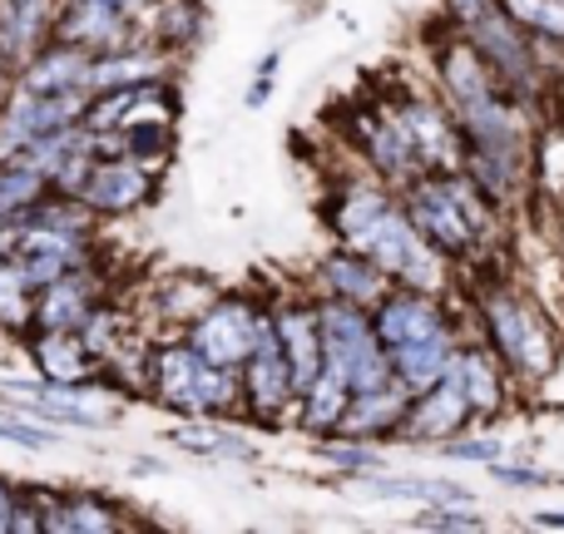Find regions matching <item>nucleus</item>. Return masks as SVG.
<instances>
[{
    "instance_id": "obj_1",
    "label": "nucleus",
    "mask_w": 564,
    "mask_h": 534,
    "mask_svg": "<svg viewBox=\"0 0 564 534\" xmlns=\"http://www.w3.org/2000/svg\"><path fill=\"white\" fill-rule=\"evenodd\" d=\"M466 317H470V337H480L496 351L516 386L535 391V386L555 381L560 357H564L555 322H550L545 307H540L530 292H520L506 272L466 287Z\"/></svg>"
},
{
    "instance_id": "obj_2",
    "label": "nucleus",
    "mask_w": 564,
    "mask_h": 534,
    "mask_svg": "<svg viewBox=\"0 0 564 534\" xmlns=\"http://www.w3.org/2000/svg\"><path fill=\"white\" fill-rule=\"evenodd\" d=\"M144 401L178 421H238L243 426V386L238 371L214 367L188 347L184 331H149L144 347Z\"/></svg>"
},
{
    "instance_id": "obj_3",
    "label": "nucleus",
    "mask_w": 564,
    "mask_h": 534,
    "mask_svg": "<svg viewBox=\"0 0 564 534\" xmlns=\"http://www.w3.org/2000/svg\"><path fill=\"white\" fill-rule=\"evenodd\" d=\"M184 337L204 361L238 371L248 357H253L258 341H273V312H268V297H258V292L224 287L194 322H188Z\"/></svg>"
},
{
    "instance_id": "obj_4",
    "label": "nucleus",
    "mask_w": 564,
    "mask_h": 534,
    "mask_svg": "<svg viewBox=\"0 0 564 534\" xmlns=\"http://www.w3.org/2000/svg\"><path fill=\"white\" fill-rule=\"evenodd\" d=\"M317 312H322V367L341 371V381H347L351 391L387 386L391 351L381 347L377 327H371V307L317 297Z\"/></svg>"
},
{
    "instance_id": "obj_5",
    "label": "nucleus",
    "mask_w": 564,
    "mask_h": 534,
    "mask_svg": "<svg viewBox=\"0 0 564 534\" xmlns=\"http://www.w3.org/2000/svg\"><path fill=\"white\" fill-rule=\"evenodd\" d=\"M397 198H401V208H406V218L416 224V233L426 238V243L436 248L451 268H456V277H460V272H470L480 258H486L476 228L466 224L456 194H451V178L446 174H431V168H426V174L411 178Z\"/></svg>"
},
{
    "instance_id": "obj_6",
    "label": "nucleus",
    "mask_w": 564,
    "mask_h": 534,
    "mask_svg": "<svg viewBox=\"0 0 564 534\" xmlns=\"http://www.w3.org/2000/svg\"><path fill=\"white\" fill-rule=\"evenodd\" d=\"M347 119H351V129H357V134H351L357 164L367 168L371 178H381L391 194H401V188H406L416 174H426V168H421L416 144H411L406 119H401V109H397V99H381V105L351 109Z\"/></svg>"
},
{
    "instance_id": "obj_7",
    "label": "nucleus",
    "mask_w": 564,
    "mask_h": 534,
    "mask_svg": "<svg viewBox=\"0 0 564 534\" xmlns=\"http://www.w3.org/2000/svg\"><path fill=\"white\" fill-rule=\"evenodd\" d=\"M159 188L164 174L129 154H95V164L85 168V184L75 188V198L89 214L105 224V218H134L149 204H159Z\"/></svg>"
},
{
    "instance_id": "obj_8",
    "label": "nucleus",
    "mask_w": 564,
    "mask_h": 534,
    "mask_svg": "<svg viewBox=\"0 0 564 534\" xmlns=\"http://www.w3.org/2000/svg\"><path fill=\"white\" fill-rule=\"evenodd\" d=\"M238 386H243V426L282 431L297 421V381H292L288 357L273 341H258L253 357L238 367Z\"/></svg>"
},
{
    "instance_id": "obj_9",
    "label": "nucleus",
    "mask_w": 564,
    "mask_h": 534,
    "mask_svg": "<svg viewBox=\"0 0 564 534\" xmlns=\"http://www.w3.org/2000/svg\"><path fill=\"white\" fill-rule=\"evenodd\" d=\"M10 258H15L20 272H25V277L35 282V292H40L45 282L65 277V272L99 263V258H105V248H99V228L25 224L15 233V248H10Z\"/></svg>"
},
{
    "instance_id": "obj_10",
    "label": "nucleus",
    "mask_w": 564,
    "mask_h": 534,
    "mask_svg": "<svg viewBox=\"0 0 564 534\" xmlns=\"http://www.w3.org/2000/svg\"><path fill=\"white\" fill-rule=\"evenodd\" d=\"M397 109L411 129V144L421 154V168L431 174H451L460 168V154H466V139H460V124L451 115V105L436 95V85H401L397 95Z\"/></svg>"
},
{
    "instance_id": "obj_11",
    "label": "nucleus",
    "mask_w": 564,
    "mask_h": 534,
    "mask_svg": "<svg viewBox=\"0 0 564 534\" xmlns=\"http://www.w3.org/2000/svg\"><path fill=\"white\" fill-rule=\"evenodd\" d=\"M184 115V95H178V79H149V85H124V89H99L89 95L85 109V129L95 139L119 134L124 124H139V119H178Z\"/></svg>"
},
{
    "instance_id": "obj_12",
    "label": "nucleus",
    "mask_w": 564,
    "mask_h": 534,
    "mask_svg": "<svg viewBox=\"0 0 564 534\" xmlns=\"http://www.w3.org/2000/svg\"><path fill=\"white\" fill-rule=\"evenodd\" d=\"M470 426H476V416H470V401L460 391L456 367H451L441 381L411 391L406 416H401V446H441V440L460 436Z\"/></svg>"
},
{
    "instance_id": "obj_13",
    "label": "nucleus",
    "mask_w": 564,
    "mask_h": 534,
    "mask_svg": "<svg viewBox=\"0 0 564 534\" xmlns=\"http://www.w3.org/2000/svg\"><path fill=\"white\" fill-rule=\"evenodd\" d=\"M268 312H273V337L278 351L288 357L297 391L322 371V312L307 287L297 292H268Z\"/></svg>"
},
{
    "instance_id": "obj_14",
    "label": "nucleus",
    "mask_w": 564,
    "mask_h": 534,
    "mask_svg": "<svg viewBox=\"0 0 564 534\" xmlns=\"http://www.w3.org/2000/svg\"><path fill=\"white\" fill-rule=\"evenodd\" d=\"M302 287H307L312 297H327V302L377 307L381 292L391 287V277L371 263L367 253H357V248H347V243H332V253L317 258V268L307 272V282H302Z\"/></svg>"
},
{
    "instance_id": "obj_15",
    "label": "nucleus",
    "mask_w": 564,
    "mask_h": 534,
    "mask_svg": "<svg viewBox=\"0 0 564 534\" xmlns=\"http://www.w3.org/2000/svg\"><path fill=\"white\" fill-rule=\"evenodd\" d=\"M109 277H105V258L89 268H75L65 272V277L45 282V287L35 292V317H30V327H50V331H79L85 327V317L95 312L99 297H109Z\"/></svg>"
},
{
    "instance_id": "obj_16",
    "label": "nucleus",
    "mask_w": 564,
    "mask_h": 534,
    "mask_svg": "<svg viewBox=\"0 0 564 534\" xmlns=\"http://www.w3.org/2000/svg\"><path fill=\"white\" fill-rule=\"evenodd\" d=\"M89 75H95V55L59 35H50L15 65V85L30 95H95Z\"/></svg>"
},
{
    "instance_id": "obj_17",
    "label": "nucleus",
    "mask_w": 564,
    "mask_h": 534,
    "mask_svg": "<svg viewBox=\"0 0 564 534\" xmlns=\"http://www.w3.org/2000/svg\"><path fill=\"white\" fill-rule=\"evenodd\" d=\"M456 377H460V391H466V401H470L476 426H496V421L516 406V381H510V371L500 367V357L480 337L460 341Z\"/></svg>"
},
{
    "instance_id": "obj_18",
    "label": "nucleus",
    "mask_w": 564,
    "mask_h": 534,
    "mask_svg": "<svg viewBox=\"0 0 564 534\" xmlns=\"http://www.w3.org/2000/svg\"><path fill=\"white\" fill-rule=\"evenodd\" d=\"M20 347H25L30 371H35L40 381H50V386H85V381H95L99 371H105V361L85 347L79 331L30 327L25 337H20Z\"/></svg>"
},
{
    "instance_id": "obj_19",
    "label": "nucleus",
    "mask_w": 564,
    "mask_h": 534,
    "mask_svg": "<svg viewBox=\"0 0 564 534\" xmlns=\"http://www.w3.org/2000/svg\"><path fill=\"white\" fill-rule=\"evenodd\" d=\"M208 25H214V15H208L204 0H149V10L139 15V35L154 50H164L174 65H184L204 45Z\"/></svg>"
},
{
    "instance_id": "obj_20",
    "label": "nucleus",
    "mask_w": 564,
    "mask_h": 534,
    "mask_svg": "<svg viewBox=\"0 0 564 534\" xmlns=\"http://www.w3.org/2000/svg\"><path fill=\"white\" fill-rule=\"evenodd\" d=\"M50 35L69 40V45L89 50V55H105V50H119L139 35V25L119 10L99 6V0H59L55 6V30Z\"/></svg>"
},
{
    "instance_id": "obj_21",
    "label": "nucleus",
    "mask_w": 564,
    "mask_h": 534,
    "mask_svg": "<svg viewBox=\"0 0 564 534\" xmlns=\"http://www.w3.org/2000/svg\"><path fill=\"white\" fill-rule=\"evenodd\" d=\"M129 530V510L95 486H59L45 515V534H119Z\"/></svg>"
},
{
    "instance_id": "obj_22",
    "label": "nucleus",
    "mask_w": 564,
    "mask_h": 534,
    "mask_svg": "<svg viewBox=\"0 0 564 534\" xmlns=\"http://www.w3.org/2000/svg\"><path fill=\"white\" fill-rule=\"evenodd\" d=\"M406 401L411 391L401 386L397 377L387 386H371V391H351L347 401V416H341V436H357L371 440V446H401V416H406Z\"/></svg>"
},
{
    "instance_id": "obj_23",
    "label": "nucleus",
    "mask_w": 564,
    "mask_h": 534,
    "mask_svg": "<svg viewBox=\"0 0 564 534\" xmlns=\"http://www.w3.org/2000/svg\"><path fill=\"white\" fill-rule=\"evenodd\" d=\"M218 292H224V282H218L214 272L174 268L154 282V292H149V317H154L164 331H184L188 322L218 297Z\"/></svg>"
},
{
    "instance_id": "obj_24",
    "label": "nucleus",
    "mask_w": 564,
    "mask_h": 534,
    "mask_svg": "<svg viewBox=\"0 0 564 534\" xmlns=\"http://www.w3.org/2000/svg\"><path fill=\"white\" fill-rule=\"evenodd\" d=\"M174 59L164 55V50H154L144 35H134L129 45L119 50H105V55H95V75H89V89H124V85H149V79H164L174 75Z\"/></svg>"
},
{
    "instance_id": "obj_25",
    "label": "nucleus",
    "mask_w": 564,
    "mask_h": 534,
    "mask_svg": "<svg viewBox=\"0 0 564 534\" xmlns=\"http://www.w3.org/2000/svg\"><path fill=\"white\" fill-rule=\"evenodd\" d=\"M460 341H466V331H441V337L406 341V347L391 351V377H397L406 391L431 386V381H441L451 367H456Z\"/></svg>"
},
{
    "instance_id": "obj_26",
    "label": "nucleus",
    "mask_w": 564,
    "mask_h": 534,
    "mask_svg": "<svg viewBox=\"0 0 564 534\" xmlns=\"http://www.w3.org/2000/svg\"><path fill=\"white\" fill-rule=\"evenodd\" d=\"M347 401H351V386L341 381V371L322 367L317 377L297 391V421H292V431H302L307 440L332 436V431L341 426V416H347Z\"/></svg>"
},
{
    "instance_id": "obj_27",
    "label": "nucleus",
    "mask_w": 564,
    "mask_h": 534,
    "mask_svg": "<svg viewBox=\"0 0 564 534\" xmlns=\"http://www.w3.org/2000/svg\"><path fill=\"white\" fill-rule=\"evenodd\" d=\"M95 149L99 154H129L164 174L178 154V119H139V124H124L119 134L95 139Z\"/></svg>"
},
{
    "instance_id": "obj_28",
    "label": "nucleus",
    "mask_w": 564,
    "mask_h": 534,
    "mask_svg": "<svg viewBox=\"0 0 564 534\" xmlns=\"http://www.w3.org/2000/svg\"><path fill=\"white\" fill-rule=\"evenodd\" d=\"M55 6L59 0H0V55L10 65L30 55L35 45H45L55 30Z\"/></svg>"
},
{
    "instance_id": "obj_29",
    "label": "nucleus",
    "mask_w": 564,
    "mask_h": 534,
    "mask_svg": "<svg viewBox=\"0 0 564 534\" xmlns=\"http://www.w3.org/2000/svg\"><path fill=\"white\" fill-rule=\"evenodd\" d=\"M361 490L377 500H411V505H476V490L446 476H391V470H381V476L361 480Z\"/></svg>"
},
{
    "instance_id": "obj_30",
    "label": "nucleus",
    "mask_w": 564,
    "mask_h": 534,
    "mask_svg": "<svg viewBox=\"0 0 564 534\" xmlns=\"http://www.w3.org/2000/svg\"><path fill=\"white\" fill-rule=\"evenodd\" d=\"M312 456L322 460V466L332 470V476L341 480H371L381 476V470H391L387 460V446H371V440H357V436H341V431H332V436H317L312 440Z\"/></svg>"
},
{
    "instance_id": "obj_31",
    "label": "nucleus",
    "mask_w": 564,
    "mask_h": 534,
    "mask_svg": "<svg viewBox=\"0 0 564 534\" xmlns=\"http://www.w3.org/2000/svg\"><path fill=\"white\" fill-rule=\"evenodd\" d=\"M50 194V178L40 174L30 159H6L0 164V224L6 228H20L25 214Z\"/></svg>"
},
{
    "instance_id": "obj_32",
    "label": "nucleus",
    "mask_w": 564,
    "mask_h": 534,
    "mask_svg": "<svg viewBox=\"0 0 564 534\" xmlns=\"http://www.w3.org/2000/svg\"><path fill=\"white\" fill-rule=\"evenodd\" d=\"M30 317H35V282L20 272L15 258H6L0 263V331L20 341L30 331Z\"/></svg>"
},
{
    "instance_id": "obj_33",
    "label": "nucleus",
    "mask_w": 564,
    "mask_h": 534,
    "mask_svg": "<svg viewBox=\"0 0 564 534\" xmlns=\"http://www.w3.org/2000/svg\"><path fill=\"white\" fill-rule=\"evenodd\" d=\"M510 20L530 30L535 40H555L564 45V0H500Z\"/></svg>"
},
{
    "instance_id": "obj_34",
    "label": "nucleus",
    "mask_w": 564,
    "mask_h": 534,
    "mask_svg": "<svg viewBox=\"0 0 564 534\" xmlns=\"http://www.w3.org/2000/svg\"><path fill=\"white\" fill-rule=\"evenodd\" d=\"M411 525L431 534H480L490 530V520L480 515V505H421Z\"/></svg>"
},
{
    "instance_id": "obj_35",
    "label": "nucleus",
    "mask_w": 564,
    "mask_h": 534,
    "mask_svg": "<svg viewBox=\"0 0 564 534\" xmlns=\"http://www.w3.org/2000/svg\"><path fill=\"white\" fill-rule=\"evenodd\" d=\"M436 450H441L446 460H466V466H490V460L506 456V440H500L490 426H470V431H460V436L441 440Z\"/></svg>"
},
{
    "instance_id": "obj_36",
    "label": "nucleus",
    "mask_w": 564,
    "mask_h": 534,
    "mask_svg": "<svg viewBox=\"0 0 564 534\" xmlns=\"http://www.w3.org/2000/svg\"><path fill=\"white\" fill-rule=\"evenodd\" d=\"M486 476L496 480V486H510V490H550V486H560L555 470H545L540 460H530V456H516V460L500 456V460H490Z\"/></svg>"
},
{
    "instance_id": "obj_37",
    "label": "nucleus",
    "mask_w": 564,
    "mask_h": 534,
    "mask_svg": "<svg viewBox=\"0 0 564 534\" xmlns=\"http://www.w3.org/2000/svg\"><path fill=\"white\" fill-rule=\"evenodd\" d=\"M490 10H500V0H441V10L436 15L446 20L451 30H460V35H466L470 25H476V20H486Z\"/></svg>"
},
{
    "instance_id": "obj_38",
    "label": "nucleus",
    "mask_w": 564,
    "mask_h": 534,
    "mask_svg": "<svg viewBox=\"0 0 564 534\" xmlns=\"http://www.w3.org/2000/svg\"><path fill=\"white\" fill-rule=\"evenodd\" d=\"M15 500H20V480L0 470V534H10V520H15Z\"/></svg>"
},
{
    "instance_id": "obj_39",
    "label": "nucleus",
    "mask_w": 564,
    "mask_h": 534,
    "mask_svg": "<svg viewBox=\"0 0 564 534\" xmlns=\"http://www.w3.org/2000/svg\"><path fill=\"white\" fill-rule=\"evenodd\" d=\"M278 65H282V50H268V55L253 65V79H278Z\"/></svg>"
},
{
    "instance_id": "obj_40",
    "label": "nucleus",
    "mask_w": 564,
    "mask_h": 534,
    "mask_svg": "<svg viewBox=\"0 0 564 534\" xmlns=\"http://www.w3.org/2000/svg\"><path fill=\"white\" fill-rule=\"evenodd\" d=\"M15 89V65H10L6 55H0V105H6V95Z\"/></svg>"
},
{
    "instance_id": "obj_41",
    "label": "nucleus",
    "mask_w": 564,
    "mask_h": 534,
    "mask_svg": "<svg viewBox=\"0 0 564 534\" xmlns=\"http://www.w3.org/2000/svg\"><path fill=\"white\" fill-rule=\"evenodd\" d=\"M535 525H540V530H564V510H540Z\"/></svg>"
}]
</instances>
